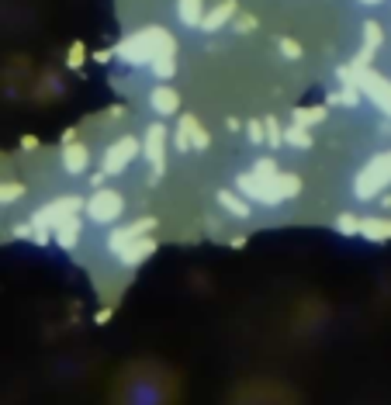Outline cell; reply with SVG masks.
I'll list each match as a JSON object with an SVG mask.
<instances>
[{
	"mask_svg": "<svg viewBox=\"0 0 391 405\" xmlns=\"http://www.w3.org/2000/svg\"><path fill=\"white\" fill-rule=\"evenodd\" d=\"M391 180V156H381V160H374L367 166V173L360 177V184H356V191L367 198V194H374L378 187H385Z\"/></svg>",
	"mask_w": 391,
	"mask_h": 405,
	"instance_id": "6da1fadb",
	"label": "cell"
},
{
	"mask_svg": "<svg viewBox=\"0 0 391 405\" xmlns=\"http://www.w3.org/2000/svg\"><path fill=\"white\" fill-rule=\"evenodd\" d=\"M364 90H367V97L374 101V104H381L385 111L391 115V83L385 77H374V73H364Z\"/></svg>",
	"mask_w": 391,
	"mask_h": 405,
	"instance_id": "7a4b0ae2",
	"label": "cell"
},
{
	"mask_svg": "<svg viewBox=\"0 0 391 405\" xmlns=\"http://www.w3.org/2000/svg\"><path fill=\"white\" fill-rule=\"evenodd\" d=\"M87 208H90V215H94L97 222H108V218H115L118 211H121V198L111 194V191H104V194H97Z\"/></svg>",
	"mask_w": 391,
	"mask_h": 405,
	"instance_id": "3957f363",
	"label": "cell"
},
{
	"mask_svg": "<svg viewBox=\"0 0 391 405\" xmlns=\"http://www.w3.org/2000/svg\"><path fill=\"white\" fill-rule=\"evenodd\" d=\"M360 229H364V236H371V239H388L391 236V222H378V218H367Z\"/></svg>",
	"mask_w": 391,
	"mask_h": 405,
	"instance_id": "277c9868",
	"label": "cell"
},
{
	"mask_svg": "<svg viewBox=\"0 0 391 405\" xmlns=\"http://www.w3.org/2000/svg\"><path fill=\"white\" fill-rule=\"evenodd\" d=\"M132 153H135V146H132V142H121V149H118V153L111 149V156H108V170H118V166L128 160Z\"/></svg>",
	"mask_w": 391,
	"mask_h": 405,
	"instance_id": "5b68a950",
	"label": "cell"
},
{
	"mask_svg": "<svg viewBox=\"0 0 391 405\" xmlns=\"http://www.w3.org/2000/svg\"><path fill=\"white\" fill-rule=\"evenodd\" d=\"M156 108L159 111H173V108H177V97H173L170 90H156Z\"/></svg>",
	"mask_w": 391,
	"mask_h": 405,
	"instance_id": "8992f818",
	"label": "cell"
},
{
	"mask_svg": "<svg viewBox=\"0 0 391 405\" xmlns=\"http://www.w3.org/2000/svg\"><path fill=\"white\" fill-rule=\"evenodd\" d=\"M83 163H87V153H83V149H70V153H66V166H70L73 173H77Z\"/></svg>",
	"mask_w": 391,
	"mask_h": 405,
	"instance_id": "52a82bcc",
	"label": "cell"
},
{
	"mask_svg": "<svg viewBox=\"0 0 391 405\" xmlns=\"http://www.w3.org/2000/svg\"><path fill=\"white\" fill-rule=\"evenodd\" d=\"M194 4L201 7V0H180V18L187 21V25H194L197 18H194Z\"/></svg>",
	"mask_w": 391,
	"mask_h": 405,
	"instance_id": "ba28073f",
	"label": "cell"
},
{
	"mask_svg": "<svg viewBox=\"0 0 391 405\" xmlns=\"http://www.w3.org/2000/svg\"><path fill=\"white\" fill-rule=\"evenodd\" d=\"M229 14H232V7H229V4H225V7H222V11H215V14H211V18H208V28H215V25H218V21H222V18H229Z\"/></svg>",
	"mask_w": 391,
	"mask_h": 405,
	"instance_id": "9c48e42d",
	"label": "cell"
},
{
	"mask_svg": "<svg viewBox=\"0 0 391 405\" xmlns=\"http://www.w3.org/2000/svg\"><path fill=\"white\" fill-rule=\"evenodd\" d=\"M367 4H378V0H367Z\"/></svg>",
	"mask_w": 391,
	"mask_h": 405,
	"instance_id": "30bf717a",
	"label": "cell"
}]
</instances>
